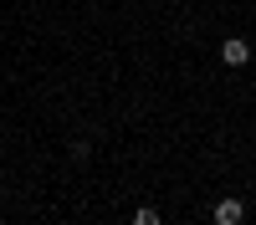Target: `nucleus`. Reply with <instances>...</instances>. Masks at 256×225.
I'll use <instances>...</instances> for the list:
<instances>
[{
  "mask_svg": "<svg viewBox=\"0 0 256 225\" xmlns=\"http://www.w3.org/2000/svg\"><path fill=\"white\" fill-rule=\"evenodd\" d=\"M220 61H226V67H246V61H251V41L246 36H226L220 41Z\"/></svg>",
  "mask_w": 256,
  "mask_h": 225,
  "instance_id": "1",
  "label": "nucleus"
},
{
  "mask_svg": "<svg viewBox=\"0 0 256 225\" xmlns=\"http://www.w3.org/2000/svg\"><path fill=\"white\" fill-rule=\"evenodd\" d=\"M210 220H216V225H241V220H246V205H241L236 195H226L216 210H210Z\"/></svg>",
  "mask_w": 256,
  "mask_h": 225,
  "instance_id": "2",
  "label": "nucleus"
},
{
  "mask_svg": "<svg viewBox=\"0 0 256 225\" xmlns=\"http://www.w3.org/2000/svg\"><path fill=\"white\" fill-rule=\"evenodd\" d=\"M134 225H164V220H159V210H148V205H144V210H134Z\"/></svg>",
  "mask_w": 256,
  "mask_h": 225,
  "instance_id": "3",
  "label": "nucleus"
}]
</instances>
